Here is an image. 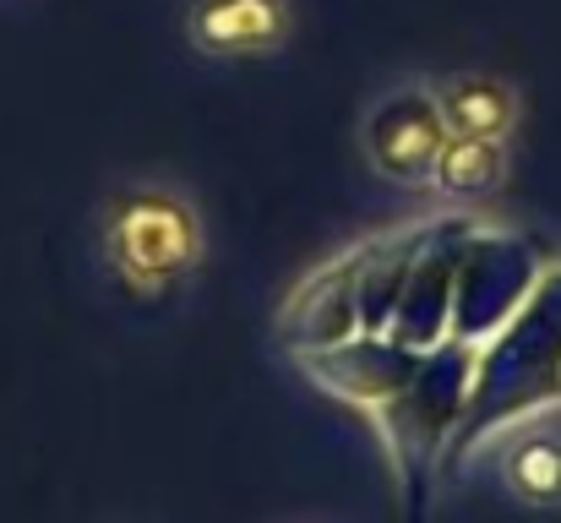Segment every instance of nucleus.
<instances>
[{
  "label": "nucleus",
  "mask_w": 561,
  "mask_h": 523,
  "mask_svg": "<svg viewBox=\"0 0 561 523\" xmlns=\"http://www.w3.org/2000/svg\"><path fill=\"white\" fill-rule=\"evenodd\" d=\"M99 251H104V268L126 300L170 306L196 284V273L207 262V229H202V213L181 185L126 180L104 202Z\"/></svg>",
  "instance_id": "1"
},
{
  "label": "nucleus",
  "mask_w": 561,
  "mask_h": 523,
  "mask_svg": "<svg viewBox=\"0 0 561 523\" xmlns=\"http://www.w3.org/2000/svg\"><path fill=\"white\" fill-rule=\"evenodd\" d=\"M442 143H447V126H442L431 82L420 77L381 88L360 115V154L387 185H409V191L431 185V164Z\"/></svg>",
  "instance_id": "2"
},
{
  "label": "nucleus",
  "mask_w": 561,
  "mask_h": 523,
  "mask_svg": "<svg viewBox=\"0 0 561 523\" xmlns=\"http://www.w3.org/2000/svg\"><path fill=\"white\" fill-rule=\"evenodd\" d=\"M295 33L289 0H191L186 44L207 60H262Z\"/></svg>",
  "instance_id": "3"
},
{
  "label": "nucleus",
  "mask_w": 561,
  "mask_h": 523,
  "mask_svg": "<svg viewBox=\"0 0 561 523\" xmlns=\"http://www.w3.org/2000/svg\"><path fill=\"white\" fill-rule=\"evenodd\" d=\"M447 137H513L518 132V88L496 71H447L431 82Z\"/></svg>",
  "instance_id": "4"
},
{
  "label": "nucleus",
  "mask_w": 561,
  "mask_h": 523,
  "mask_svg": "<svg viewBox=\"0 0 561 523\" xmlns=\"http://www.w3.org/2000/svg\"><path fill=\"white\" fill-rule=\"evenodd\" d=\"M496 475H502V491L524 513H561V431L557 425L518 431L502 447Z\"/></svg>",
  "instance_id": "5"
},
{
  "label": "nucleus",
  "mask_w": 561,
  "mask_h": 523,
  "mask_svg": "<svg viewBox=\"0 0 561 523\" xmlns=\"http://www.w3.org/2000/svg\"><path fill=\"white\" fill-rule=\"evenodd\" d=\"M507 174H513V154L502 137H447L431 164V191L453 202H480L496 196Z\"/></svg>",
  "instance_id": "6"
},
{
  "label": "nucleus",
  "mask_w": 561,
  "mask_h": 523,
  "mask_svg": "<svg viewBox=\"0 0 561 523\" xmlns=\"http://www.w3.org/2000/svg\"><path fill=\"white\" fill-rule=\"evenodd\" d=\"M557 382H561V365H557Z\"/></svg>",
  "instance_id": "7"
}]
</instances>
